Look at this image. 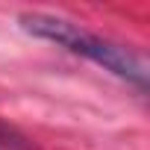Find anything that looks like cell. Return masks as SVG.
Listing matches in <instances>:
<instances>
[{"label": "cell", "instance_id": "1", "mask_svg": "<svg viewBox=\"0 0 150 150\" xmlns=\"http://www.w3.org/2000/svg\"><path fill=\"white\" fill-rule=\"evenodd\" d=\"M21 30L35 35V38H44L68 53H77L94 65H100L103 71L115 74L118 80L135 86L138 91H147V65L144 59L121 44V41H112L100 33H91L86 30L83 24L77 21H68V18H59V15H44V12H24L18 18Z\"/></svg>", "mask_w": 150, "mask_h": 150}, {"label": "cell", "instance_id": "2", "mask_svg": "<svg viewBox=\"0 0 150 150\" xmlns=\"http://www.w3.org/2000/svg\"><path fill=\"white\" fill-rule=\"evenodd\" d=\"M0 150H35V141L9 121H0Z\"/></svg>", "mask_w": 150, "mask_h": 150}]
</instances>
